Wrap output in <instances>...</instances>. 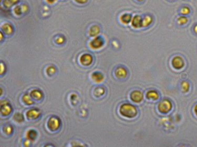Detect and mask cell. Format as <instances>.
I'll list each match as a JSON object with an SVG mask.
<instances>
[{
	"mask_svg": "<svg viewBox=\"0 0 197 147\" xmlns=\"http://www.w3.org/2000/svg\"><path fill=\"white\" fill-rule=\"evenodd\" d=\"M119 112L121 115L128 118H133L136 117L137 114V110L133 105L125 103L119 107Z\"/></svg>",
	"mask_w": 197,
	"mask_h": 147,
	"instance_id": "6da1fadb",
	"label": "cell"
},
{
	"mask_svg": "<svg viewBox=\"0 0 197 147\" xmlns=\"http://www.w3.org/2000/svg\"><path fill=\"white\" fill-rule=\"evenodd\" d=\"M62 122L61 119L56 116L53 115L49 118L47 122V127L50 131L56 132L61 128Z\"/></svg>",
	"mask_w": 197,
	"mask_h": 147,
	"instance_id": "7a4b0ae2",
	"label": "cell"
},
{
	"mask_svg": "<svg viewBox=\"0 0 197 147\" xmlns=\"http://www.w3.org/2000/svg\"><path fill=\"white\" fill-rule=\"evenodd\" d=\"M154 16L149 13H147L142 15V29H148L154 23Z\"/></svg>",
	"mask_w": 197,
	"mask_h": 147,
	"instance_id": "3957f363",
	"label": "cell"
},
{
	"mask_svg": "<svg viewBox=\"0 0 197 147\" xmlns=\"http://www.w3.org/2000/svg\"><path fill=\"white\" fill-rule=\"evenodd\" d=\"M13 112V107L9 101L3 100L1 102V114L3 117L10 115Z\"/></svg>",
	"mask_w": 197,
	"mask_h": 147,
	"instance_id": "277c9868",
	"label": "cell"
},
{
	"mask_svg": "<svg viewBox=\"0 0 197 147\" xmlns=\"http://www.w3.org/2000/svg\"><path fill=\"white\" fill-rule=\"evenodd\" d=\"M42 113L39 108H30L26 113V117L29 121H35L41 116Z\"/></svg>",
	"mask_w": 197,
	"mask_h": 147,
	"instance_id": "5b68a950",
	"label": "cell"
},
{
	"mask_svg": "<svg viewBox=\"0 0 197 147\" xmlns=\"http://www.w3.org/2000/svg\"><path fill=\"white\" fill-rule=\"evenodd\" d=\"M172 108V104L170 101L165 99L161 101L158 105V109L161 113L167 114L170 112Z\"/></svg>",
	"mask_w": 197,
	"mask_h": 147,
	"instance_id": "8992f818",
	"label": "cell"
},
{
	"mask_svg": "<svg viewBox=\"0 0 197 147\" xmlns=\"http://www.w3.org/2000/svg\"><path fill=\"white\" fill-rule=\"evenodd\" d=\"M175 22L177 26L183 28L189 25V24L190 23V20L189 17L178 15L175 18Z\"/></svg>",
	"mask_w": 197,
	"mask_h": 147,
	"instance_id": "52a82bcc",
	"label": "cell"
},
{
	"mask_svg": "<svg viewBox=\"0 0 197 147\" xmlns=\"http://www.w3.org/2000/svg\"><path fill=\"white\" fill-rule=\"evenodd\" d=\"M192 9L190 6L188 4H183L178 8V14L179 15L187 16L190 17L192 14Z\"/></svg>",
	"mask_w": 197,
	"mask_h": 147,
	"instance_id": "ba28073f",
	"label": "cell"
},
{
	"mask_svg": "<svg viewBox=\"0 0 197 147\" xmlns=\"http://www.w3.org/2000/svg\"><path fill=\"white\" fill-rule=\"evenodd\" d=\"M105 41L102 37H96L94 38L92 41H90V46L91 49L94 50H98L102 48L104 45Z\"/></svg>",
	"mask_w": 197,
	"mask_h": 147,
	"instance_id": "9c48e42d",
	"label": "cell"
},
{
	"mask_svg": "<svg viewBox=\"0 0 197 147\" xmlns=\"http://www.w3.org/2000/svg\"><path fill=\"white\" fill-rule=\"evenodd\" d=\"M31 98L34 101L41 102L44 98V94L43 91L39 89H34L30 93Z\"/></svg>",
	"mask_w": 197,
	"mask_h": 147,
	"instance_id": "30bf717a",
	"label": "cell"
},
{
	"mask_svg": "<svg viewBox=\"0 0 197 147\" xmlns=\"http://www.w3.org/2000/svg\"><path fill=\"white\" fill-rule=\"evenodd\" d=\"M127 70L125 68L122 66H119L116 68L114 71L115 75L119 80H123L125 79L127 76Z\"/></svg>",
	"mask_w": 197,
	"mask_h": 147,
	"instance_id": "8fae6325",
	"label": "cell"
},
{
	"mask_svg": "<svg viewBox=\"0 0 197 147\" xmlns=\"http://www.w3.org/2000/svg\"><path fill=\"white\" fill-rule=\"evenodd\" d=\"M93 60V57L90 54H84L79 58V62L82 66L88 67L90 66Z\"/></svg>",
	"mask_w": 197,
	"mask_h": 147,
	"instance_id": "7c38bea8",
	"label": "cell"
},
{
	"mask_svg": "<svg viewBox=\"0 0 197 147\" xmlns=\"http://www.w3.org/2000/svg\"><path fill=\"white\" fill-rule=\"evenodd\" d=\"M185 65V62L182 57L177 56L174 57L172 60V66L177 70H179L183 68Z\"/></svg>",
	"mask_w": 197,
	"mask_h": 147,
	"instance_id": "4fadbf2b",
	"label": "cell"
},
{
	"mask_svg": "<svg viewBox=\"0 0 197 147\" xmlns=\"http://www.w3.org/2000/svg\"><path fill=\"white\" fill-rule=\"evenodd\" d=\"M131 25L135 29H142V15H136L133 17Z\"/></svg>",
	"mask_w": 197,
	"mask_h": 147,
	"instance_id": "5bb4252c",
	"label": "cell"
},
{
	"mask_svg": "<svg viewBox=\"0 0 197 147\" xmlns=\"http://www.w3.org/2000/svg\"><path fill=\"white\" fill-rule=\"evenodd\" d=\"M143 93L139 91H134L131 94V99L135 103H139L143 101Z\"/></svg>",
	"mask_w": 197,
	"mask_h": 147,
	"instance_id": "9a60e30c",
	"label": "cell"
},
{
	"mask_svg": "<svg viewBox=\"0 0 197 147\" xmlns=\"http://www.w3.org/2000/svg\"><path fill=\"white\" fill-rule=\"evenodd\" d=\"M91 79L95 83H99L103 81L104 79V75L98 71H95L91 74Z\"/></svg>",
	"mask_w": 197,
	"mask_h": 147,
	"instance_id": "2e32d148",
	"label": "cell"
},
{
	"mask_svg": "<svg viewBox=\"0 0 197 147\" xmlns=\"http://www.w3.org/2000/svg\"><path fill=\"white\" fill-rule=\"evenodd\" d=\"M133 15L131 13H126L122 14L120 16V21L122 24L125 25H127L128 24L131 23V21L133 19Z\"/></svg>",
	"mask_w": 197,
	"mask_h": 147,
	"instance_id": "e0dca14e",
	"label": "cell"
},
{
	"mask_svg": "<svg viewBox=\"0 0 197 147\" xmlns=\"http://www.w3.org/2000/svg\"><path fill=\"white\" fill-rule=\"evenodd\" d=\"M38 133L37 131L34 130H29L26 133V139L31 142H33L36 140L38 137Z\"/></svg>",
	"mask_w": 197,
	"mask_h": 147,
	"instance_id": "ac0fdd59",
	"label": "cell"
},
{
	"mask_svg": "<svg viewBox=\"0 0 197 147\" xmlns=\"http://www.w3.org/2000/svg\"><path fill=\"white\" fill-rule=\"evenodd\" d=\"M22 101L23 102L24 104L26 105H32L34 104L35 101L31 98L30 95L29 93H25L24 94L22 98Z\"/></svg>",
	"mask_w": 197,
	"mask_h": 147,
	"instance_id": "d6986e66",
	"label": "cell"
},
{
	"mask_svg": "<svg viewBox=\"0 0 197 147\" xmlns=\"http://www.w3.org/2000/svg\"><path fill=\"white\" fill-rule=\"evenodd\" d=\"M105 93V90L103 87H98L93 91V95L96 98H100L104 95Z\"/></svg>",
	"mask_w": 197,
	"mask_h": 147,
	"instance_id": "ffe728a7",
	"label": "cell"
},
{
	"mask_svg": "<svg viewBox=\"0 0 197 147\" xmlns=\"http://www.w3.org/2000/svg\"><path fill=\"white\" fill-rule=\"evenodd\" d=\"M146 97L149 100L155 101L157 100L159 98V94L156 91L151 90L148 91L146 94Z\"/></svg>",
	"mask_w": 197,
	"mask_h": 147,
	"instance_id": "44dd1931",
	"label": "cell"
},
{
	"mask_svg": "<svg viewBox=\"0 0 197 147\" xmlns=\"http://www.w3.org/2000/svg\"><path fill=\"white\" fill-rule=\"evenodd\" d=\"M100 32V27L98 25H94L90 27L89 31V34L91 37H95L98 35Z\"/></svg>",
	"mask_w": 197,
	"mask_h": 147,
	"instance_id": "7402d4cb",
	"label": "cell"
},
{
	"mask_svg": "<svg viewBox=\"0 0 197 147\" xmlns=\"http://www.w3.org/2000/svg\"><path fill=\"white\" fill-rule=\"evenodd\" d=\"M13 131H14L13 127L10 124H6L4 125L3 127V131L6 135L10 136L12 135Z\"/></svg>",
	"mask_w": 197,
	"mask_h": 147,
	"instance_id": "603a6c76",
	"label": "cell"
},
{
	"mask_svg": "<svg viewBox=\"0 0 197 147\" xmlns=\"http://www.w3.org/2000/svg\"><path fill=\"white\" fill-rule=\"evenodd\" d=\"M58 72L57 68L54 66H50L47 68L46 69V72L49 76H53L56 75Z\"/></svg>",
	"mask_w": 197,
	"mask_h": 147,
	"instance_id": "cb8c5ba5",
	"label": "cell"
},
{
	"mask_svg": "<svg viewBox=\"0 0 197 147\" xmlns=\"http://www.w3.org/2000/svg\"><path fill=\"white\" fill-rule=\"evenodd\" d=\"M13 119L15 122L22 123L24 122V117L22 114L18 112L13 116Z\"/></svg>",
	"mask_w": 197,
	"mask_h": 147,
	"instance_id": "d4e9b609",
	"label": "cell"
},
{
	"mask_svg": "<svg viewBox=\"0 0 197 147\" xmlns=\"http://www.w3.org/2000/svg\"><path fill=\"white\" fill-rule=\"evenodd\" d=\"M190 87V85L188 82L183 81L181 84V90L183 92H187Z\"/></svg>",
	"mask_w": 197,
	"mask_h": 147,
	"instance_id": "484cf974",
	"label": "cell"
},
{
	"mask_svg": "<svg viewBox=\"0 0 197 147\" xmlns=\"http://www.w3.org/2000/svg\"><path fill=\"white\" fill-rule=\"evenodd\" d=\"M2 30H3V33L6 35H10L13 33L12 28L9 25H5L3 26Z\"/></svg>",
	"mask_w": 197,
	"mask_h": 147,
	"instance_id": "4316f807",
	"label": "cell"
},
{
	"mask_svg": "<svg viewBox=\"0 0 197 147\" xmlns=\"http://www.w3.org/2000/svg\"><path fill=\"white\" fill-rule=\"evenodd\" d=\"M6 71V67L4 63L1 62V75H4V73Z\"/></svg>",
	"mask_w": 197,
	"mask_h": 147,
	"instance_id": "83f0119b",
	"label": "cell"
},
{
	"mask_svg": "<svg viewBox=\"0 0 197 147\" xmlns=\"http://www.w3.org/2000/svg\"><path fill=\"white\" fill-rule=\"evenodd\" d=\"M191 30L192 33L194 35L197 36V23L193 25V26L192 27Z\"/></svg>",
	"mask_w": 197,
	"mask_h": 147,
	"instance_id": "f1b7e54d",
	"label": "cell"
},
{
	"mask_svg": "<svg viewBox=\"0 0 197 147\" xmlns=\"http://www.w3.org/2000/svg\"><path fill=\"white\" fill-rule=\"evenodd\" d=\"M135 3L137 4L138 5H143L145 3L146 0H132Z\"/></svg>",
	"mask_w": 197,
	"mask_h": 147,
	"instance_id": "f546056e",
	"label": "cell"
},
{
	"mask_svg": "<svg viewBox=\"0 0 197 147\" xmlns=\"http://www.w3.org/2000/svg\"><path fill=\"white\" fill-rule=\"evenodd\" d=\"M56 43L58 44H62L64 43V38L62 37H59L58 38H56L55 40Z\"/></svg>",
	"mask_w": 197,
	"mask_h": 147,
	"instance_id": "4dcf8cb0",
	"label": "cell"
},
{
	"mask_svg": "<svg viewBox=\"0 0 197 147\" xmlns=\"http://www.w3.org/2000/svg\"><path fill=\"white\" fill-rule=\"evenodd\" d=\"M30 142H31L30 141V140H28L27 139H26V140H25V141L24 142V145L26 146V147L30 146Z\"/></svg>",
	"mask_w": 197,
	"mask_h": 147,
	"instance_id": "1f68e13d",
	"label": "cell"
},
{
	"mask_svg": "<svg viewBox=\"0 0 197 147\" xmlns=\"http://www.w3.org/2000/svg\"><path fill=\"white\" fill-rule=\"evenodd\" d=\"M75 1H77V2H78V3H84L87 2V0H75Z\"/></svg>",
	"mask_w": 197,
	"mask_h": 147,
	"instance_id": "d6a6232c",
	"label": "cell"
},
{
	"mask_svg": "<svg viewBox=\"0 0 197 147\" xmlns=\"http://www.w3.org/2000/svg\"><path fill=\"white\" fill-rule=\"evenodd\" d=\"M194 112H195V115H196V116H197V104L195 106Z\"/></svg>",
	"mask_w": 197,
	"mask_h": 147,
	"instance_id": "836d02e7",
	"label": "cell"
},
{
	"mask_svg": "<svg viewBox=\"0 0 197 147\" xmlns=\"http://www.w3.org/2000/svg\"><path fill=\"white\" fill-rule=\"evenodd\" d=\"M167 2H169V3H174V2H176L178 0H166Z\"/></svg>",
	"mask_w": 197,
	"mask_h": 147,
	"instance_id": "e575fe53",
	"label": "cell"
},
{
	"mask_svg": "<svg viewBox=\"0 0 197 147\" xmlns=\"http://www.w3.org/2000/svg\"><path fill=\"white\" fill-rule=\"evenodd\" d=\"M49 1H50V2H51V1H54V0H49ZM54 1H55V0H54Z\"/></svg>",
	"mask_w": 197,
	"mask_h": 147,
	"instance_id": "d590c367",
	"label": "cell"
}]
</instances>
